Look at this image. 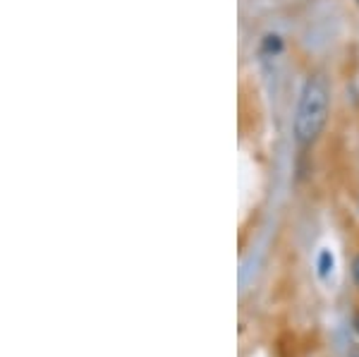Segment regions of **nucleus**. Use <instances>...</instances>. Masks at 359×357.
Listing matches in <instances>:
<instances>
[{"label":"nucleus","mask_w":359,"mask_h":357,"mask_svg":"<svg viewBox=\"0 0 359 357\" xmlns=\"http://www.w3.org/2000/svg\"><path fill=\"white\" fill-rule=\"evenodd\" d=\"M328 111H331V96L323 77H309L302 86V94L297 101V113H294V142L302 149L311 147L318 137L323 135L328 123Z\"/></svg>","instance_id":"obj_1"},{"label":"nucleus","mask_w":359,"mask_h":357,"mask_svg":"<svg viewBox=\"0 0 359 357\" xmlns=\"http://www.w3.org/2000/svg\"><path fill=\"white\" fill-rule=\"evenodd\" d=\"M283 50V39L278 34H266L262 41V53L266 55H278Z\"/></svg>","instance_id":"obj_2"},{"label":"nucleus","mask_w":359,"mask_h":357,"mask_svg":"<svg viewBox=\"0 0 359 357\" xmlns=\"http://www.w3.org/2000/svg\"><path fill=\"white\" fill-rule=\"evenodd\" d=\"M333 269V257H331V252H321V257H318V274L326 278L328 271Z\"/></svg>","instance_id":"obj_3"},{"label":"nucleus","mask_w":359,"mask_h":357,"mask_svg":"<svg viewBox=\"0 0 359 357\" xmlns=\"http://www.w3.org/2000/svg\"><path fill=\"white\" fill-rule=\"evenodd\" d=\"M352 278H355V283L359 285V255L355 262H352Z\"/></svg>","instance_id":"obj_4"},{"label":"nucleus","mask_w":359,"mask_h":357,"mask_svg":"<svg viewBox=\"0 0 359 357\" xmlns=\"http://www.w3.org/2000/svg\"><path fill=\"white\" fill-rule=\"evenodd\" d=\"M355 326H357V331H359V314H357V319H355Z\"/></svg>","instance_id":"obj_5"},{"label":"nucleus","mask_w":359,"mask_h":357,"mask_svg":"<svg viewBox=\"0 0 359 357\" xmlns=\"http://www.w3.org/2000/svg\"><path fill=\"white\" fill-rule=\"evenodd\" d=\"M357 5H359V0H357Z\"/></svg>","instance_id":"obj_6"}]
</instances>
